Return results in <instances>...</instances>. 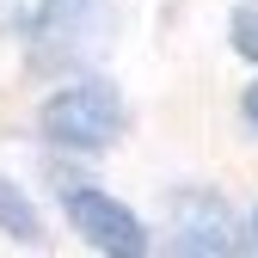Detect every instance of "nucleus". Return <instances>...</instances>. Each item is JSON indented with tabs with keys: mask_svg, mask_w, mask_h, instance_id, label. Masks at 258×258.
<instances>
[{
	"mask_svg": "<svg viewBox=\"0 0 258 258\" xmlns=\"http://www.w3.org/2000/svg\"><path fill=\"white\" fill-rule=\"evenodd\" d=\"M37 136L43 148L55 154H111L123 136H129V105H123V92L105 80V74H68L55 92H43V105H37Z\"/></svg>",
	"mask_w": 258,
	"mask_h": 258,
	"instance_id": "f257e3e1",
	"label": "nucleus"
},
{
	"mask_svg": "<svg viewBox=\"0 0 258 258\" xmlns=\"http://www.w3.org/2000/svg\"><path fill=\"white\" fill-rule=\"evenodd\" d=\"M111 25H117L111 0H37L25 43H31V61H43V68H80L86 55L111 43Z\"/></svg>",
	"mask_w": 258,
	"mask_h": 258,
	"instance_id": "f03ea898",
	"label": "nucleus"
},
{
	"mask_svg": "<svg viewBox=\"0 0 258 258\" xmlns=\"http://www.w3.org/2000/svg\"><path fill=\"white\" fill-rule=\"evenodd\" d=\"M55 197H61L68 228L80 234V246H92V252H105V258H142V252L154 246L148 221L129 209L123 197H111L105 184H92V178H61Z\"/></svg>",
	"mask_w": 258,
	"mask_h": 258,
	"instance_id": "7ed1b4c3",
	"label": "nucleus"
},
{
	"mask_svg": "<svg viewBox=\"0 0 258 258\" xmlns=\"http://www.w3.org/2000/svg\"><path fill=\"white\" fill-rule=\"evenodd\" d=\"M166 234H172V252H234V209L221 190L209 184H184L166 197Z\"/></svg>",
	"mask_w": 258,
	"mask_h": 258,
	"instance_id": "20e7f679",
	"label": "nucleus"
},
{
	"mask_svg": "<svg viewBox=\"0 0 258 258\" xmlns=\"http://www.w3.org/2000/svg\"><path fill=\"white\" fill-rule=\"evenodd\" d=\"M0 234H7L13 246H43L49 240L43 234V209L31 203V190L19 178H7V172H0Z\"/></svg>",
	"mask_w": 258,
	"mask_h": 258,
	"instance_id": "39448f33",
	"label": "nucleus"
},
{
	"mask_svg": "<svg viewBox=\"0 0 258 258\" xmlns=\"http://www.w3.org/2000/svg\"><path fill=\"white\" fill-rule=\"evenodd\" d=\"M228 49L258 68V0H234L228 7Z\"/></svg>",
	"mask_w": 258,
	"mask_h": 258,
	"instance_id": "423d86ee",
	"label": "nucleus"
},
{
	"mask_svg": "<svg viewBox=\"0 0 258 258\" xmlns=\"http://www.w3.org/2000/svg\"><path fill=\"white\" fill-rule=\"evenodd\" d=\"M240 111H246V123H252V129H258V80H252V86H246V99H240Z\"/></svg>",
	"mask_w": 258,
	"mask_h": 258,
	"instance_id": "0eeeda50",
	"label": "nucleus"
},
{
	"mask_svg": "<svg viewBox=\"0 0 258 258\" xmlns=\"http://www.w3.org/2000/svg\"><path fill=\"white\" fill-rule=\"evenodd\" d=\"M252 234H258V215H252Z\"/></svg>",
	"mask_w": 258,
	"mask_h": 258,
	"instance_id": "6e6552de",
	"label": "nucleus"
}]
</instances>
